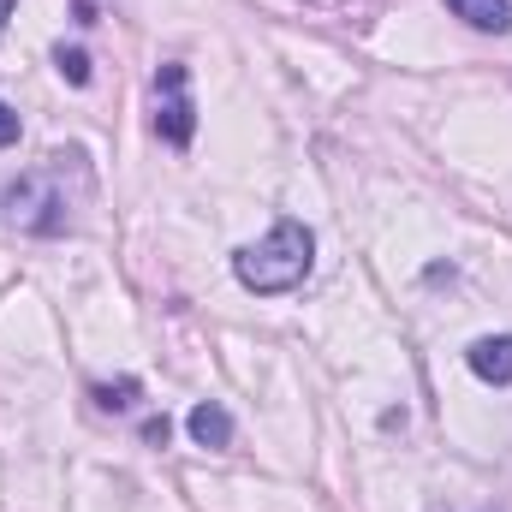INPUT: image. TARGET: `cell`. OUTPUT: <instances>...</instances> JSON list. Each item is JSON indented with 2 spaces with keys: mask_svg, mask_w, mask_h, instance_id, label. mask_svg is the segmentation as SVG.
I'll return each instance as SVG.
<instances>
[{
  "mask_svg": "<svg viewBox=\"0 0 512 512\" xmlns=\"http://www.w3.org/2000/svg\"><path fill=\"white\" fill-rule=\"evenodd\" d=\"M310 262H316V233L304 221H274L256 245H245L233 256V274H239V286L274 298V292H298Z\"/></svg>",
  "mask_w": 512,
  "mask_h": 512,
  "instance_id": "1",
  "label": "cell"
},
{
  "mask_svg": "<svg viewBox=\"0 0 512 512\" xmlns=\"http://www.w3.org/2000/svg\"><path fill=\"white\" fill-rule=\"evenodd\" d=\"M6 221L24 233H60L66 227V197L54 185V173H24L6 191Z\"/></svg>",
  "mask_w": 512,
  "mask_h": 512,
  "instance_id": "2",
  "label": "cell"
},
{
  "mask_svg": "<svg viewBox=\"0 0 512 512\" xmlns=\"http://www.w3.org/2000/svg\"><path fill=\"white\" fill-rule=\"evenodd\" d=\"M155 137H161V143H173V149H185V143L197 137L191 72H185L179 60H167V66L155 72Z\"/></svg>",
  "mask_w": 512,
  "mask_h": 512,
  "instance_id": "3",
  "label": "cell"
},
{
  "mask_svg": "<svg viewBox=\"0 0 512 512\" xmlns=\"http://www.w3.org/2000/svg\"><path fill=\"white\" fill-rule=\"evenodd\" d=\"M465 364H471L477 382L507 387L512 382V334H489V340H477V346L465 352Z\"/></svg>",
  "mask_w": 512,
  "mask_h": 512,
  "instance_id": "4",
  "label": "cell"
},
{
  "mask_svg": "<svg viewBox=\"0 0 512 512\" xmlns=\"http://www.w3.org/2000/svg\"><path fill=\"white\" fill-rule=\"evenodd\" d=\"M453 18H465L471 30H489V36H507L512 30V0H447Z\"/></svg>",
  "mask_w": 512,
  "mask_h": 512,
  "instance_id": "5",
  "label": "cell"
},
{
  "mask_svg": "<svg viewBox=\"0 0 512 512\" xmlns=\"http://www.w3.org/2000/svg\"><path fill=\"white\" fill-rule=\"evenodd\" d=\"M185 429H191V441L197 447H233V417L221 411V405H191V417H185Z\"/></svg>",
  "mask_w": 512,
  "mask_h": 512,
  "instance_id": "6",
  "label": "cell"
},
{
  "mask_svg": "<svg viewBox=\"0 0 512 512\" xmlns=\"http://www.w3.org/2000/svg\"><path fill=\"white\" fill-rule=\"evenodd\" d=\"M54 66H60L66 84H90V54H84V48H66V42H60V48H54Z\"/></svg>",
  "mask_w": 512,
  "mask_h": 512,
  "instance_id": "7",
  "label": "cell"
},
{
  "mask_svg": "<svg viewBox=\"0 0 512 512\" xmlns=\"http://www.w3.org/2000/svg\"><path fill=\"white\" fill-rule=\"evenodd\" d=\"M96 405H102V411H131V405H137V382H102L96 387Z\"/></svg>",
  "mask_w": 512,
  "mask_h": 512,
  "instance_id": "8",
  "label": "cell"
},
{
  "mask_svg": "<svg viewBox=\"0 0 512 512\" xmlns=\"http://www.w3.org/2000/svg\"><path fill=\"white\" fill-rule=\"evenodd\" d=\"M167 435H173L167 417H149V423H143V441H149V447H167Z\"/></svg>",
  "mask_w": 512,
  "mask_h": 512,
  "instance_id": "9",
  "label": "cell"
},
{
  "mask_svg": "<svg viewBox=\"0 0 512 512\" xmlns=\"http://www.w3.org/2000/svg\"><path fill=\"white\" fill-rule=\"evenodd\" d=\"M12 143H18V114L0 102V149H12Z\"/></svg>",
  "mask_w": 512,
  "mask_h": 512,
  "instance_id": "10",
  "label": "cell"
},
{
  "mask_svg": "<svg viewBox=\"0 0 512 512\" xmlns=\"http://www.w3.org/2000/svg\"><path fill=\"white\" fill-rule=\"evenodd\" d=\"M6 18H12V0H0V30H6Z\"/></svg>",
  "mask_w": 512,
  "mask_h": 512,
  "instance_id": "11",
  "label": "cell"
}]
</instances>
